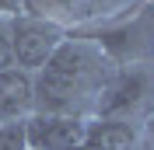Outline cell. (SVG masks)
Masks as SVG:
<instances>
[{
  "label": "cell",
  "instance_id": "cell-1",
  "mask_svg": "<svg viewBox=\"0 0 154 150\" xmlns=\"http://www.w3.org/2000/svg\"><path fill=\"white\" fill-rule=\"evenodd\" d=\"M116 66L81 32H70L42 70L35 74V112L95 119L98 98Z\"/></svg>",
  "mask_w": 154,
  "mask_h": 150
},
{
  "label": "cell",
  "instance_id": "cell-2",
  "mask_svg": "<svg viewBox=\"0 0 154 150\" xmlns=\"http://www.w3.org/2000/svg\"><path fill=\"white\" fill-rule=\"evenodd\" d=\"M81 35H88L102 52L109 56L112 66H140L154 63V4H137L126 14L84 28Z\"/></svg>",
  "mask_w": 154,
  "mask_h": 150
},
{
  "label": "cell",
  "instance_id": "cell-3",
  "mask_svg": "<svg viewBox=\"0 0 154 150\" xmlns=\"http://www.w3.org/2000/svg\"><path fill=\"white\" fill-rule=\"evenodd\" d=\"M7 35H11V52H14V66L35 77L42 66L53 59V52L60 49V42L70 35L63 25H56L53 18L42 14H18L7 21Z\"/></svg>",
  "mask_w": 154,
  "mask_h": 150
},
{
  "label": "cell",
  "instance_id": "cell-4",
  "mask_svg": "<svg viewBox=\"0 0 154 150\" xmlns=\"http://www.w3.org/2000/svg\"><path fill=\"white\" fill-rule=\"evenodd\" d=\"M151 94H154V63L140 66H116L112 80L105 84L102 98H98L95 119H123L133 122L137 112H151Z\"/></svg>",
  "mask_w": 154,
  "mask_h": 150
},
{
  "label": "cell",
  "instance_id": "cell-5",
  "mask_svg": "<svg viewBox=\"0 0 154 150\" xmlns=\"http://www.w3.org/2000/svg\"><path fill=\"white\" fill-rule=\"evenodd\" d=\"M88 122L81 115H49L35 112L25 122V147L28 150H81L88 140Z\"/></svg>",
  "mask_w": 154,
  "mask_h": 150
},
{
  "label": "cell",
  "instance_id": "cell-6",
  "mask_svg": "<svg viewBox=\"0 0 154 150\" xmlns=\"http://www.w3.org/2000/svg\"><path fill=\"white\" fill-rule=\"evenodd\" d=\"M35 115V77L11 66L0 74V122L21 126Z\"/></svg>",
  "mask_w": 154,
  "mask_h": 150
},
{
  "label": "cell",
  "instance_id": "cell-7",
  "mask_svg": "<svg viewBox=\"0 0 154 150\" xmlns=\"http://www.w3.org/2000/svg\"><path fill=\"white\" fill-rule=\"evenodd\" d=\"M84 143L91 150H140V129L123 119H91Z\"/></svg>",
  "mask_w": 154,
  "mask_h": 150
},
{
  "label": "cell",
  "instance_id": "cell-8",
  "mask_svg": "<svg viewBox=\"0 0 154 150\" xmlns=\"http://www.w3.org/2000/svg\"><path fill=\"white\" fill-rule=\"evenodd\" d=\"M137 4H144V0H84V7H81V25H77L74 32H84V28H95V25H105V21L126 14L130 7H137Z\"/></svg>",
  "mask_w": 154,
  "mask_h": 150
},
{
  "label": "cell",
  "instance_id": "cell-9",
  "mask_svg": "<svg viewBox=\"0 0 154 150\" xmlns=\"http://www.w3.org/2000/svg\"><path fill=\"white\" fill-rule=\"evenodd\" d=\"M0 150H28L25 147V122L21 126L0 122Z\"/></svg>",
  "mask_w": 154,
  "mask_h": 150
},
{
  "label": "cell",
  "instance_id": "cell-10",
  "mask_svg": "<svg viewBox=\"0 0 154 150\" xmlns=\"http://www.w3.org/2000/svg\"><path fill=\"white\" fill-rule=\"evenodd\" d=\"M14 66V52H11V35H7V21H0V74Z\"/></svg>",
  "mask_w": 154,
  "mask_h": 150
},
{
  "label": "cell",
  "instance_id": "cell-11",
  "mask_svg": "<svg viewBox=\"0 0 154 150\" xmlns=\"http://www.w3.org/2000/svg\"><path fill=\"white\" fill-rule=\"evenodd\" d=\"M25 7H28V0H0V21H11L18 14H25Z\"/></svg>",
  "mask_w": 154,
  "mask_h": 150
},
{
  "label": "cell",
  "instance_id": "cell-12",
  "mask_svg": "<svg viewBox=\"0 0 154 150\" xmlns=\"http://www.w3.org/2000/svg\"><path fill=\"white\" fill-rule=\"evenodd\" d=\"M140 140H147V147L154 150V108L144 115V129H140Z\"/></svg>",
  "mask_w": 154,
  "mask_h": 150
},
{
  "label": "cell",
  "instance_id": "cell-13",
  "mask_svg": "<svg viewBox=\"0 0 154 150\" xmlns=\"http://www.w3.org/2000/svg\"><path fill=\"white\" fill-rule=\"evenodd\" d=\"M147 4H154V0H147Z\"/></svg>",
  "mask_w": 154,
  "mask_h": 150
}]
</instances>
